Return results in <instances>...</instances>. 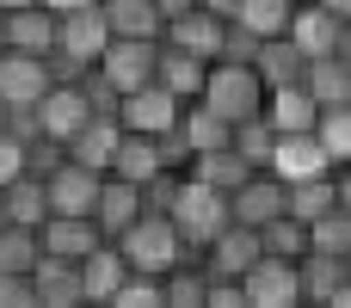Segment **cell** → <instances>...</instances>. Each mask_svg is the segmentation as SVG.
Here are the masks:
<instances>
[{
    "label": "cell",
    "mask_w": 351,
    "mask_h": 308,
    "mask_svg": "<svg viewBox=\"0 0 351 308\" xmlns=\"http://www.w3.org/2000/svg\"><path fill=\"white\" fill-rule=\"evenodd\" d=\"M111 43V25L99 6H74V12H56V43H49V74L56 80H80Z\"/></svg>",
    "instance_id": "6da1fadb"
},
{
    "label": "cell",
    "mask_w": 351,
    "mask_h": 308,
    "mask_svg": "<svg viewBox=\"0 0 351 308\" xmlns=\"http://www.w3.org/2000/svg\"><path fill=\"white\" fill-rule=\"evenodd\" d=\"M117 253L130 259V272H148V278H167L191 247H185V235L173 228V216H160V210H142L123 235H117Z\"/></svg>",
    "instance_id": "7a4b0ae2"
},
{
    "label": "cell",
    "mask_w": 351,
    "mask_h": 308,
    "mask_svg": "<svg viewBox=\"0 0 351 308\" xmlns=\"http://www.w3.org/2000/svg\"><path fill=\"white\" fill-rule=\"evenodd\" d=\"M197 99H204L216 117L241 123V117H259V111H265V80H259L253 62H228V56H216L210 74H204V93H197Z\"/></svg>",
    "instance_id": "3957f363"
},
{
    "label": "cell",
    "mask_w": 351,
    "mask_h": 308,
    "mask_svg": "<svg viewBox=\"0 0 351 308\" xmlns=\"http://www.w3.org/2000/svg\"><path fill=\"white\" fill-rule=\"evenodd\" d=\"M167 216H173V228L185 235V247L197 253L222 222H234L228 216V191H216V185H204V179H179V191H173V204H167Z\"/></svg>",
    "instance_id": "277c9868"
},
{
    "label": "cell",
    "mask_w": 351,
    "mask_h": 308,
    "mask_svg": "<svg viewBox=\"0 0 351 308\" xmlns=\"http://www.w3.org/2000/svg\"><path fill=\"white\" fill-rule=\"evenodd\" d=\"M154 62H160V37H111L105 56L93 62V74L123 99V93H136V86L154 80Z\"/></svg>",
    "instance_id": "5b68a950"
},
{
    "label": "cell",
    "mask_w": 351,
    "mask_h": 308,
    "mask_svg": "<svg viewBox=\"0 0 351 308\" xmlns=\"http://www.w3.org/2000/svg\"><path fill=\"white\" fill-rule=\"evenodd\" d=\"M93 111H99V105H93L86 80H56V86L37 99V111H31V117H37V130H43L49 142H62V148H68V142H74V130H80Z\"/></svg>",
    "instance_id": "8992f818"
},
{
    "label": "cell",
    "mask_w": 351,
    "mask_h": 308,
    "mask_svg": "<svg viewBox=\"0 0 351 308\" xmlns=\"http://www.w3.org/2000/svg\"><path fill=\"white\" fill-rule=\"evenodd\" d=\"M56 86L49 74V56H31V49H0V105L6 111H37V99Z\"/></svg>",
    "instance_id": "52a82bcc"
},
{
    "label": "cell",
    "mask_w": 351,
    "mask_h": 308,
    "mask_svg": "<svg viewBox=\"0 0 351 308\" xmlns=\"http://www.w3.org/2000/svg\"><path fill=\"white\" fill-rule=\"evenodd\" d=\"M284 210H290V185H284L271 167L247 173V179L228 191V216H234V222H247V228H265V222H278Z\"/></svg>",
    "instance_id": "ba28073f"
},
{
    "label": "cell",
    "mask_w": 351,
    "mask_h": 308,
    "mask_svg": "<svg viewBox=\"0 0 351 308\" xmlns=\"http://www.w3.org/2000/svg\"><path fill=\"white\" fill-rule=\"evenodd\" d=\"M99 179H105V173H93V167H80L74 154H62V161L43 173V198H49L56 216H93V204H99Z\"/></svg>",
    "instance_id": "9c48e42d"
},
{
    "label": "cell",
    "mask_w": 351,
    "mask_h": 308,
    "mask_svg": "<svg viewBox=\"0 0 351 308\" xmlns=\"http://www.w3.org/2000/svg\"><path fill=\"white\" fill-rule=\"evenodd\" d=\"M241 296H247V308H290V303H302V290H296V259L259 253V259L241 272Z\"/></svg>",
    "instance_id": "30bf717a"
},
{
    "label": "cell",
    "mask_w": 351,
    "mask_h": 308,
    "mask_svg": "<svg viewBox=\"0 0 351 308\" xmlns=\"http://www.w3.org/2000/svg\"><path fill=\"white\" fill-rule=\"evenodd\" d=\"M179 111H185V99H173L160 80H148V86H136V93L117 99V123L136 130V136H167L179 123Z\"/></svg>",
    "instance_id": "8fae6325"
},
{
    "label": "cell",
    "mask_w": 351,
    "mask_h": 308,
    "mask_svg": "<svg viewBox=\"0 0 351 308\" xmlns=\"http://www.w3.org/2000/svg\"><path fill=\"white\" fill-rule=\"evenodd\" d=\"M259 253H265V247H259V228H247V222H222V228L197 247V259H204L210 278H241Z\"/></svg>",
    "instance_id": "7c38bea8"
},
{
    "label": "cell",
    "mask_w": 351,
    "mask_h": 308,
    "mask_svg": "<svg viewBox=\"0 0 351 308\" xmlns=\"http://www.w3.org/2000/svg\"><path fill=\"white\" fill-rule=\"evenodd\" d=\"M271 173L290 185V179L333 173V161H327V148H321V136H315V130H284V136L271 142Z\"/></svg>",
    "instance_id": "4fadbf2b"
},
{
    "label": "cell",
    "mask_w": 351,
    "mask_h": 308,
    "mask_svg": "<svg viewBox=\"0 0 351 308\" xmlns=\"http://www.w3.org/2000/svg\"><path fill=\"white\" fill-rule=\"evenodd\" d=\"M99 241H105V235H99L93 216H56V210H49V216L37 222V247H43L49 259H74V265H80Z\"/></svg>",
    "instance_id": "5bb4252c"
},
{
    "label": "cell",
    "mask_w": 351,
    "mask_h": 308,
    "mask_svg": "<svg viewBox=\"0 0 351 308\" xmlns=\"http://www.w3.org/2000/svg\"><path fill=\"white\" fill-rule=\"evenodd\" d=\"M222 31H228V19H216V12H204V6H191V12H179V19H167V25H160V43H173V49H191V56L216 62V56H222Z\"/></svg>",
    "instance_id": "9a60e30c"
},
{
    "label": "cell",
    "mask_w": 351,
    "mask_h": 308,
    "mask_svg": "<svg viewBox=\"0 0 351 308\" xmlns=\"http://www.w3.org/2000/svg\"><path fill=\"white\" fill-rule=\"evenodd\" d=\"M339 31H346V19H339V12H327L321 0H302V6L290 12V31H284V37L315 62V56H333V49H339Z\"/></svg>",
    "instance_id": "2e32d148"
},
{
    "label": "cell",
    "mask_w": 351,
    "mask_h": 308,
    "mask_svg": "<svg viewBox=\"0 0 351 308\" xmlns=\"http://www.w3.org/2000/svg\"><path fill=\"white\" fill-rule=\"evenodd\" d=\"M136 216H142V185H130V179L105 173V179H99V204H93L99 235H105V241H117V235H123Z\"/></svg>",
    "instance_id": "e0dca14e"
},
{
    "label": "cell",
    "mask_w": 351,
    "mask_h": 308,
    "mask_svg": "<svg viewBox=\"0 0 351 308\" xmlns=\"http://www.w3.org/2000/svg\"><path fill=\"white\" fill-rule=\"evenodd\" d=\"M49 43H56V12H49L43 0L12 6V12H6V43H0V49H31V56H49Z\"/></svg>",
    "instance_id": "ac0fdd59"
},
{
    "label": "cell",
    "mask_w": 351,
    "mask_h": 308,
    "mask_svg": "<svg viewBox=\"0 0 351 308\" xmlns=\"http://www.w3.org/2000/svg\"><path fill=\"white\" fill-rule=\"evenodd\" d=\"M117 136H123V123L111 117V111H93L80 130H74V142H68V154L80 161V167H93V173H105L111 167V154H117Z\"/></svg>",
    "instance_id": "d6986e66"
},
{
    "label": "cell",
    "mask_w": 351,
    "mask_h": 308,
    "mask_svg": "<svg viewBox=\"0 0 351 308\" xmlns=\"http://www.w3.org/2000/svg\"><path fill=\"white\" fill-rule=\"evenodd\" d=\"M160 167H167L160 136H136V130H123V136H117V154H111L105 173H117V179H130V185H148Z\"/></svg>",
    "instance_id": "ffe728a7"
},
{
    "label": "cell",
    "mask_w": 351,
    "mask_h": 308,
    "mask_svg": "<svg viewBox=\"0 0 351 308\" xmlns=\"http://www.w3.org/2000/svg\"><path fill=\"white\" fill-rule=\"evenodd\" d=\"M204 74H210V62L204 56H191V49H173V43H160V62H154V80L173 93V99H197L204 93Z\"/></svg>",
    "instance_id": "44dd1931"
},
{
    "label": "cell",
    "mask_w": 351,
    "mask_h": 308,
    "mask_svg": "<svg viewBox=\"0 0 351 308\" xmlns=\"http://www.w3.org/2000/svg\"><path fill=\"white\" fill-rule=\"evenodd\" d=\"M123 278H130V259L117 253V241H99V247L80 259V284H86V303H111Z\"/></svg>",
    "instance_id": "7402d4cb"
},
{
    "label": "cell",
    "mask_w": 351,
    "mask_h": 308,
    "mask_svg": "<svg viewBox=\"0 0 351 308\" xmlns=\"http://www.w3.org/2000/svg\"><path fill=\"white\" fill-rule=\"evenodd\" d=\"M265 117H271V130H278V136H284V130H315L321 105L308 99V86H302V80H290V86H265Z\"/></svg>",
    "instance_id": "603a6c76"
},
{
    "label": "cell",
    "mask_w": 351,
    "mask_h": 308,
    "mask_svg": "<svg viewBox=\"0 0 351 308\" xmlns=\"http://www.w3.org/2000/svg\"><path fill=\"white\" fill-rule=\"evenodd\" d=\"M339 284H346V259H339V253L308 247V253L296 259V290H302V303H333Z\"/></svg>",
    "instance_id": "cb8c5ba5"
},
{
    "label": "cell",
    "mask_w": 351,
    "mask_h": 308,
    "mask_svg": "<svg viewBox=\"0 0 351 308\" xmlns=\"http://www.w3.org/2000/svg\"><path fill=\"white\" fill-rule=\"evenodd\" d=\"M31 290H37V303H86L80 265L74 259H49V253L31 265Z\"/></svg>",
    "instance_id": "d4e9b609"
},
{
    "label": "cell",
    "mask_w": 351,
    "mask_h": 308,
    "mask_svg": "<svg viewBox=\"0 0 351 308\" xmlns=\"http://www.w3.org/2000/svg\"><path fill=\"white\" fill-rule=\"evenodd\" d=\"M302 86H308V99L327 111V105H351V68L339 56H315L308 68H302Z\"/></svg>",
    "instance_id": "484cf974"
},
{
    "label": "cell",
    "mask_w": 351,
    "mask_h": 308,
    "mask_svg": "<svg viewBox=\"0 0 351 308\" xmlns=\"http://www.w3.org/2000/svg\"><path fill=\"white\" fill-rule=\"evenodd\" d=\"M185 173H191V179H204V185H216V191H234V185H241L247 173H259V167H253V161H247V154L228 142V148H210V154H197Z\"/></svg>",
    "instance_id": "4316f807"
},
{
    "label": "cell",
    "mask_w": 351,
    "mask_h": 308,
    "mask_svg": "<svg viewBox=\"0 0 351 308\" xmlns=\"http://www.w3.org/2000/svg\"><path fill=\"white\" fill-rule=\"evenodd\" d=\"M253 68H259V80H265V86H290V80H302L308 56H302L290 37H265V43H259V56H253Z\"/></svg>",
    "instance_id": "83f0119b"
},
{
    "label": "cell",
    "mask_w": 351,
    "mask_h": 308,
    "mask_svg": "<svg viewBox=\"0 0 351 308\" xmlns=\"http://www.w3.org/2000/svg\"><path fill=\"white\" fill-rule=\"evenodd\" d=\"M111 37H160V6L154 0H99Z\"/></svg>",
    "instance_id": "f1b7e54d"
},
{
    "label": "cell",
    "mask_w": 351,
    "mask_h": 308,
    "mask_svg": "<svg viewBox=\"0 0 351 308\" xmlns=\"http://www.w3.org/2000/svg\"><path fill=\"white\" fill-rule=\"evenodd\" d=\"M290 12H296V0H241L228 25H241V31H253L265 43V37H284L290 31Z\"/></svg>",
    "instance_id": "f546056e"
},
{
    "label": "cell",
    "mask_w": 351,
    "mask_h": 308,
    "mask_svg": "<svg viewBox=\"0 0 351 308\" xmlns=\"http://www.w3.org/2000/svg\"><path fill=\"white\" fill-rule=\"evenodd\" d=\"M0 198H6V222L37 228V222L49 216V198H43V179H37V173H19L12 185H0Z\"/></svg>",
    "instance_id": "4dcf8cb0"
},
{
    "label": "cell",
    "mask_w": 351,
    "mask_h": 308,
    "mask_svg": "<svg viewBox=\"0 0 351 308\" xmlns=\"http://www.w3.org/2000/svg\"><path fill=\"white\" fill-rule=\"evenodd\" d=\"M333 204H339V185H333V173L290 179V216H296V222H315V216H327Z\"/></svg>",
    "instance_id": "1f68e13d"
},
{
    "label": "cell",
    "mask_w": 351,
    "mask_h": 308,
    "mask_svg": "<svg viewBox=\"0 0 351 308\" xmlns=\"http://www.w3.org/2000/svg\"><path fill=\"white\" fill-rule=\"evenodd\" d=\"M259 247H265V253H278V259H302V253H308V222H296V216L284 210L278 222H265V228H259Z\"/></svg>",
    "instance_id": "d6a6232c"
},
{
    "label": "cell",
    "mask_w": 351,
    "mask_h": 308,
    "mask_svg": "<svg viewBox=\"0 0 351 308\" xmlns=\"http://www.w3.org/2000/svg\"><path fill=\"white\" fill-rule=\"evenodd\" d=\"M43 259V247H37V228H25V222H6L0 228V272H31Z\"/></svg>",
    "instance_id": "836d02e7"
},
{
    "label": "cell",
    "mask_w": 351,
    "mask_h": 308,
    "mask_svg": "<svg viewBox=\"0 0 351 308\" xmlns=\"http://www.w3.org/2000/svg\"><path fill=\"white\" fill-rule=\"evenodd\" d=\"M315 136H321L327 161L346 167V161H351V105H327V111L315 117Z\"/></svg>",
    "instance_id": "e575fe53"
},
{
    "label": "cell",
    "mask_w": 351,
    "mask_h": 308,
    "mask_svg": "<svg viewBox=\"0 0 351 308\" xmlns=\"http://www.w3.org/2000/svg\"><path fill=\"white\" fill-rule=\"evenodd\" d=\"M228 142H234V148H241V154H247L253 167H271V142H278V130H271V117L259 111V117H241Z\"/></svg>",
    "instance_id": "d590c367"
},
{
    "label": "cell",
    "mask_w": 351,
    "mask_h": 308,
    "mask_svg": "<svg viewBox=\"0 0 351 308\" xmlns=\"http://www.w3.org/2000/svg\"><path fill=\"white\" fill-rule=\"evenodd\" d=\"M308 247H321V253H339V259H346V253H351V210L333 204L327 216H315V222H308Z\"/></svg>",
    "instance_id": "8d00e7d4"
},
{
    "label": "cell",
    "mask_w": 351,
    "mask_h": 308,
    "mask_svg": "<svg viewBox=\"0 0 351 308\" xmlns=\"http://www.w3.org/2000/svg\"><path fill=\"white\" fill-rule=\"evenodd\" d=\"M25 173V136L19 130H0V185H12Z\"/></svg>",
    "instance_id": "74e56055"
},
{
    "label": "cell",
    "mask_w": 351,
    "mask_h": 308,
    "mask_svg": "<svg viewBox=\"0 0 351 308\" xmlns=\"http://www.w3.org/2000/svg\"><path fill=\"white\" fill-rule=\"evenodd\" d=\"M333 185H339V210H351V161L333 167Z\"/></svg>",
    "instance_id": "f35d334b"
},
{
    "label": "cell",
    "mask_w": 351,
    "mask_h": 308,
    "mask_svg": "<svg viewBox=\"0 0 351 308\" xmlns=\"http://www.w3.org/2000/svg\"><path fill=\"white\" fill-rule=\"evenodd\" d=\"M154 6H160V25H167V19H179V12H191L197 0H154Z\"/></svg>",
    "instance_id": "ab89813d"
},
{
    "label": "cell",
    "mask_w": 351,
    "mask_h": 308,
    "mask_svg": "<svg viewBox=\"0 0 351 308\" xmlns=\"http://www.w3.org/2000/svg\"><path fill=\"white\" fill-rule=\"evenodd\" d=\"M197 6H204V12H216V19H234V6H241V0H197Z\"/></svg>",
    "instance_id": "60d3db41"
},
{
    "label": "cell",
    "mask_w": 351,
    "mask_h": 308,
    "mask_svg": "<svg viewBox=\"0 0 351 308\" xmlns=\"http://www.w3.org/2000/svg\"><path fill=\"white\" fill-rule=\"evenodd\" d=\"M333 56H339V62L351 68V19H346V31H339V49H333Z\"/></svg>",
    "instance_id": "b9f144b4"
},
{
    "label": "cell",
    "mask_w": 351,
    "mask_h": 308,
    "mask_svg": "<svg viewBox=\"0 0 351 308\" xmlns=\"http://www.w3.org/2000/svg\"><path fill=\"white\" fill-rule=\"evenodd\" d=\"M49 12H74V6H99V0H43Z\"/></svg>",
    "instance_id": "7bdbcfd3"
},
{
    "label": "cell",
    "mask_w": 351,
    "mask_h": 308,
    "mask_svg": "<svg viewBox=\"0 0 351 308\" xmlns=\"http://www.w3.org/2000/svg\"><path fill=\"white\" fill-rule=\"evenodd\" d=\"M327 12H339V19H351V0H321Z\"/></svg>",
    "instance_id": "ee69618b"
},
{
    "label": "cell",
    "mask_w": 351,
    "mask_h": 308,
    "mask_svg": "<svg viewBox=\"0 0 351 308\" xmlns=\"http://www.w3.org/2000/svg\"><path fill=\"white\" fill-rule=\"evenodd\" d=\"M0 130H12V111H6V105H0Z\"/></svg>",
    "instance_id": "f6af8a7d"
},
{
    "label": "cell",
    "mask_w": 351,
    "mask_h": 308,
    "mask_svg": "<svg viewBox=\"0 0 351 308\" xmlns=\"http://www.w3.org/2000/svg\"><path fill=\"white\" fill-rule=\"evenodd\" d=\"M12 6H31V0H0V12H12Z\"/></svg>",
    "instance_id": "bcb514c9"
},
{
    "label": "cell",
    "mask_w": 351,
    "mask_h": 308,
    "mask_svg": "<svg viewBox=\"0 0 351 308\" xmlns=\"http://www.w3.org/2000/svg\"><path fill=\"white\" fill-rule=\"evenodd\" d=\"M0 228H6V198H0Z\"/></svg>",
    "instance_id": "7dc6e473"
},
{
    "label": "cell",
    "mask_w": 351,
    "mask_h": 308,
    "mask_svg": "<svg viewBox=\"0 0 351 308\" xmlns=\"http://www.w3.org/2000/svg\"><path fill=\"white\" fill-rule=\"evenodd\" d=\"M296 6H302V0H296Z\"/></svg>",
    "instance_id": "c3c4849f"
}]
</instances>
